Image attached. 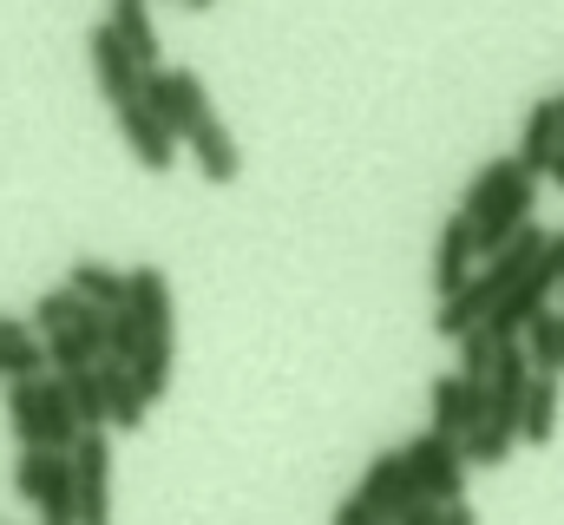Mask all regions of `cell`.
<instances>
[{"mask_svg":"<svg viewBox=\"0 0 564 525\" xmlns=\"http://www.w3.org/2000/svg\"><path fill=\"white\" fill-rule=\"evenodd\" d=\"M144 106H151L158 126L171 131V138H184V144L217 119V113H210V93H204V79H197L191 66H164V73H151V79H144Z\"/></svg>","mask_w":564,"mask_h":525,"instance_id":"cell-1","label":"cell"},{"mask_svg":"<svg viewBox=\"0 0 564 525\" xmlns=\"http://www.w3.org/2000/svg\"><path fill=\"white\" fill-rule=\"evenodd\" d=\"M401 460H408V473H414V486H421L426 500H440V506H459V493H466V453H459V440H446V433H414L408 447H401Z\"/></svg>","mask_w":564,"mask_h":525,"instance_id":"cell-2","label":"cell"},{"mask_svg":"<svg viewBox=\"0 0 564 525\" xmlns=\"http://www.w3.org/2000/svg\"><path fill=\"white\" fill-rule=\"evenodd\" d=\"M86 53H93V79H99V93H106V106L112 113H126V106H139L144 99V73L139 60H132V46L112 33V20H99L93 33H86Z\"/></svg>","mask_w":564,"mask_h":525,"instance_id":"cell-3","label":"cell"},{"mask_svg":"<svg viewBox=\"0 0 564 525\" xmlns=\"http://www.w3.org/2000/svg\"><path fill=\"white\" fill-rule=\"evenodd\" d=\"M473 276H479L473 217H466V211H453V217L440 224V237H433V296H440V302H453V296H459Z\"/></svg>","mask_w":564,"mask_h":525,"instance_id":"cell-4","label":"cell"},{"mask_svg":"<svg viewBox=\"0 0 564 525\" xmlns=\"http://www.w3.org/2000/svg\"><path fill=\"white\" fill-rule=\"evenodd\" d=\"M519 164H525V178H539V171H552L564 158V113L558 99H532L525 106V126H519V151H512Z\"/></svg>","mask_w":564,"mask_h":525,"instance_id":"cell-5","label":"cell"},{"mask_svg":"<svg viewBox=\"0 0 564 525\" xmlns=\"http://www.w3.org/2000/svg\"><path fill=\"white\" fill-rule=\"evenodd\" d=\"M112 119H119V138H126V151L139 158L144 171H171V164H177V138L151 119V106H144V99H139V106H126V113H112Z\"/></svg>","mask_w":564,"mask_h":525,"instance_id":"cell-6","label":"cell"},{"mask_svg":"<svg viewBox=\"0 0 564 525\" xmlns=\"http://www.w3.org/2000/svg\"><path fill=\"white\" fill-rule=\"evenodd\" d=\"M66 289H73L79 302H93V309H126V296H132V269H112L106 257H73Z\"/></svg>","mask_w":564,"mask_h":525,"instance_id":"cell-7","label":"cell"},{"mask_svg":"<svg viewBox=\"0 0 564 525\" xmlns=\"http://www.w3.org/2000/svg\"><path fill=\"white\" fill-rule=\"evenodd\" d=\"M106 20H112V33L132 46V60H139L144 73H164V66H158V60H164V53H158V26H151V7H144V0H112Z\"/></svg>","mask_w":564,"mask_h":525,"instance_id":"cell-8","label":"cell"},{"mask_svg":"<svg viewBox=\"0 0 564 525\" xmlns=\"http://www.w3.org/2000/svg\"><path fill=\"white\" fill-rule=\"evenodd\" d=\"M519 178H525V164H519V158H486V164L466 178V191H459V211H466V217H486V211H492V204H499V197H506Z\"/></svg>","mask_w":564,"mask_h":525,"instance_id":"cell-9","label":"cell"},{"mask_svg":"<svg viewBox=\"0 0 564 525\" xmlns=\"http://www.w3.org/2000/svg\"><path fill=\"white\" fill-rule=\"evenodd\" d=\"M191 158H197L204 184H237V178H243V151H237V138L217 126V119L191 138Z\"/></svg>","mask_w":564,"mask_h":525,"instance_id":"cell-10","label":"cell"},{"mask_svg":"<svg viewBox=\"0 0 564 525\" xmlns=\"http://www.w3.org/2000/svg\"><path fill=\"white\" fill-rule=\"evenodd\" d=\"M99 382H106V407H112V427L119 433H139L144 427V388H139V375L126 368V362H99Z\"/></svg>","mask_w":564,"mask_h":525,"instance_id":"cell-11","label":"cell"},{"mask_svg":"<svg viewBox=\"0 0 564 525\" xmlns=\"http://www.w3.org/2000/svg\"><path fill=\"white\" fill-rule=\"evenodd\" d=\"M426 414H433V433H446V440H466V427H473L466 382H459V375H433V382H426Z\"/></svg>","mask_w":564,"mask_h":525,"instance_id":"cell-12","label":"cell"},{"mask_svg":"<svg viewBox=\"0 0 564 525\" xmlns=\"http://www.w3.org/2000/svg\"><path fill=\"white\" fill-rule=\"evenodd\" d=\"M558 433V375H539L525 394V420H519V440L525 447H545Z\"/></svg>","mask_w":564,"mask_h":525,"instance_id":"cell-13","label":"cell"},{"mask_svg":"<svg viewBox=\"0 0 564 525\" xmlns=\"http://www.w3.org/2000/svg\"><path fill=\"white\" fill-rule=\"evenodd\" d=\"M525 355L539 375H564V309H545L532 329H525Z\"/></svg>","mask_w":564,"mask_h":525,"instance_id":"cell-14","label":"cell"},{"mask_svg":"<svg viewBox=\"0 0 564 525\" xmlns=\"http://www.w3.org/2000/svg\"><path fill=\"white\" fill-rule=\"evenodd\" d=\"M86 309H93V302H79V296H73L66 282H59V289H46V296H33V315H26V322H33V329H40V342H46V335H59V329H73V322H79Z\"/></svg>","mask_w":564,"mask_h":525,"instance_id":"cell-15","label":"cell"},{"mask_svg":"<svg viewBox=\"0 0 564 525\" xmlns=\"http://www.w3.org/2000/svg\"><path fill=\"white\" fill-rule=\"evenodd\" d=\"M401 480H408V460H401V453H375L355 493H361V500H368V506L388 519V500H394V486H401Z\"/></svg>","mask_w":564,"mask_h":525,"instance_id":"cell-16","label":"cell"},{"mask_svg":"<svg viewBox=\"0 0 564 525\" xmlns=\"http://www.w3.org/2000/svg\"><path fill=\"white\" fill-rule=\"evenodd\" d=\"M66 388H73V407H79V427H86V433H112V407H106V382H99V368L79 375V382H66Z\"/></svg>","mask_w":564,"mask_h":525,"instance_id":"cell-17","label":"cell"},{"mask_svg":"<svg viewBox=\"0 0 564 525\" xmlns=\"http://www.w3.org/2000/svg\"><path fill=\"white\" fill-rule=\"evenodd\" d=\"M53 460H59V453H40V447L13 460V486H20V500H33V506H40V493H46V473H53Z\"/></svg>","mask_w":564,"mask_h":525,"instance_id":"cell-18","label":"cell"},{"mask_svg":"<svg viewBox=\"0 0 564 525\" xmlns=\"http://www.w3.org/2000/svg\"><path fill=\"white\" fill-rule=\"evenodd\" d=\"M335 525H388V519H381V513H375V506H368L361 493H348V500L335 506Z\"/></svg>","mask_w":564,"mask_h":525,"instance_id":"cell-19","label":"cell"},{"mask_svg":"<svg viewBox=\"0 0 564 525\" xmlns=\"http://www.w3.org/2000/svg\"><path fill=\"white\" fill-rule=\"evenodd\" d=\"M26 329H33V322H20V315H7V309H0V349H7V342H33Z\"/></svg>","mask_w":564,"mask_h":525,"instance_id":"cell-20","label":"cell"},{"mask_svg":"<svg viewBox=\"0 0 564 525\" xmlns=\"http://www.w3.org/2000/svg\"><path fill=\"white\" fill-rule=\"evenodd\" d=\"M446 525H479V519H473L466 506H453V513H446Z\"/></svg>","mask_w":564,"mask_h":525,"instance_id":"cell-21","label":"cell"},{"mask_svg":"<svg viewBox=\"0 0 564 525\" xmlns=\"http://www.w3.org/2000/svg\"><path fill=\"white\" fill-rule=\"evenodd\" d=\"M545 178H552V184H558V191H564V158H558V164H552V171H545Z\"/></svg>","mask_w":564,"mask_h":525,"instance_id":"cell-22","label":"cell"},{"mask_svg":"<svg viewBox=\"0 0 564 525\" xmlns=\"http://www.w3.org/2000/svg\"><path fill=\"white\" fill-rule=\"evenodd\" d=\"M558 113H564V93H558Z\"/></svg>","mask_w":564,"mask_h":525,"instance_id":"cell-23","label":"cell"}]
</instances>
